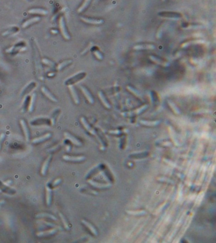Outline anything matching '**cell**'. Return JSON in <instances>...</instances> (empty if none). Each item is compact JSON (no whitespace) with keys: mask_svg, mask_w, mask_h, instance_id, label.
I'll list each match as a JSON object with an SVG mask.
<instances>
[{"mask_svg":"<svg viewBox=\"0 0 216 243\" xmlns=\"http://www.w3.org/2000/svg\"><path fill=\"white\" fill-rule=\"evenodd\" d=\"M157 180H158V181H162V182H168V183H171V184H174L173 181H172L171 179H168L167 177H161L160 178L158 177Z\"/></svg>","mask_w":216,"mask_h":243,"instance_id":"bcb514c9","label":"cell"},{"mask_svg":"<svg viewBox=\"0 0 216 243\" xmlns=\"http://www.w3.org/2000/svg\"><path fill=\"white\" fill-rule=\"evenodd\" d=\"M41 18L40 16H34V17H32L31 18H29L27 21H25L24 23L22 24V27L23 28H26V27H28L29 26H30L31 25L33 24H35L36 22H38L40 21Z\"/></svg>","mask_w":216,"mask_h":243,"instance_id":"603a6c76","label":"cell"},{"mask_svg":"<svg viewBox=\"0 0 216 243\" xmlns=\"http://www.w3.org/2000/svg\"><path fill=\"white\" fill-rule=\"evenodd\" d=\"M109 133L112 134H121V132L119 130H115V131H110Z\"/></svg>","mask_w":216,"mask_h":243,"instance_id":"681fc988","label":"cell"},{"mask_svg":"<svg viewBox=\"0 0 216 243\" xmlns=\"http://www.w3.org/2000/svg\"><path fill=\"white\" fill-rule=\"evenodd\" d=\"M169 131H170V135H171V136H174V137H172V141H174V142L175 143V144L178 145V142L177 140H176V137H175L176 134H175V133H174V132L173 131V129H172V127H169Z\"/></svg>","mask_w":216,"mask_h":243,"instance_id":"7bdbcfd3","label":"cell"},{"mask_svg":"<svg viewBox=\"0 0 216 243\" xmlns=\"http://www.w3.org/2000/svg\"><path fill=\"white\" fill-rule=\"evenodd\" d=\"M167 1V0H162V1H163V2H165V1Z\"/></svg>","mask_w":216,"mask_h":243,"instance_id":"9f6ffc18","label":"cell"},{"mask_svg":"<svg viewBox=\"0 0 216 243\" xmlns=\"http://www.w3.org/2000/svg\"><path fill=\"white\" fill-rule=\"evenodd\" d=\"M156 47L154 44H147V43L136 44L133 47V49L135 50H153Z\"/></svg>","mask_w":216,"mask_h":243,"instance_id":"4fadbf2b","label":"cell"},{"mask_svg":"<svg viewBox=\"0 0 216 243\" xmlns=\"http://www.w3.org/2000/svg\"><path fill=\"white\" fill-rule=\"evenodd\" d=\"M52 201V189L49 184L46 186V203L49 206L51 205Z\"/></svg>","mask_w":216,"mask_h":243,"instance_id":"e0dca14e","label":"cell"},{"mask_svg":"<svg viewBox=\"0 0 216 243\" xmlns=\"http://www.w3.org/2000/svg\"><path fill=\"white\" fill-rule=\"evenodd\" d=\"M93 46H94L93 42H90V43H89V45L88 46V47L86 48L85 49H84V51H83L81 53V55H84L85 53H87L88 51H89V49H91L93 48Z\"/></svg>","mask_w":216,"mask_h":243,"instance_id":"f6af8a7d","label":"cell"},{"mask_svg":"<svg viewBox=\"0 0 216 243\" xmlns=\"http://www.w3.org/2000/svg\"><path fill=\"white\" fill-rule=\"evenodd\" d=\"M60 109H56L53 111V112L52 113L51 118L49 119L51 125H54L55 124L56 118H57V116H58V115L60 114Z\"/></svg>","mask_w":216,"mask_h":243,"instance_id":"74e56055","label":"cell"},{"mask_svg":"<svg viewBox=\"0 0 216 243\" xmlns=\"http://www.w3.org/2000/svg\"><path fill=\"white\" fill-rule=\"evenodd\" d=\"M86 75V73L84 72H79L77 74H75V75L71 76V77L67 79L64 81V84L65 86H69V85H74L75 83L79 82L81 80L84 79Z\"/></svg>","mask_w":216,"mask_h":243,"instance_id":"7a4b0ae2","label":"cell"},{"mask_svg":"<svg viewBox=\"0 0 216 243\" xmlns=\"http://www.w3.org/2000/svg\"><path fill=\"white\" fill-rule=\"evenodd\" d=\"M205 41L204 40L199 39V40H191V41H188L187 42H184L183 44H182L181 48H187L188 46H191L192 44H200V43H204Z\"/></svg>","mask_w":216,"mask_h":243,"instance_id":"1f68e13d","label":"cell"},{"mask_svg":"<svg viewBox=\"0 0 216 243\" xmlns=\"http://www.w3.org/2000/svg\"><path fill=\"white\" fill-rule=\"evenodd\" d=\"M4 184H5V185H6V186H9L10 185H11V184H12V181H6V182H5V183H4Z\"/></svg>","mask_w":216,"mask_h":243,"instance_id":"f5cc1de1","label":"cell"},{"mask_svg":"<svg viewBox=\"0 0 216 243\" xmlns=\"http://www.w3.org/2000/svg\"><path fill=\"white\" fill-rule=\"evenodd\" d=\"M80 89L81 90L82 92L83 93V94L84 95V96L86 97V99L88 101V102L89 103H91V104H93L95 102L94 98L93 97V96L91 94V93L90 92V91H89V89L84 86H80Z\"/></svg>","mask_w":216,"mask_h":243,"instance_id":"7c38bea8","label":"cell"},{"mask_svg":"<svg viewBox=\"0 0 216 243\" xmlns=\"http://www.w3.org/2000/svg\"><path fill=\"white\" fill-rule=\"evenodd\" d=\"M159 120H140L139 123L141 125H143L145 126H148V127H155V126L158 125L160 124Z\"/></svg>","mask_w":216,"mask_h":243,"instance_id":"4316f807","label":"cell"},{"mask_svg":"<svg viewBox=\"0 0 216 243\" xmlns=\"http://www.w3.org/2000/svg\"><path fill=\"white\" fill-rule=\"evenodd\" d=\"M62 182V179L61 178H58V179H56V180L52 182V184H51V186L52 188H55L56 186H58L59 184H61V182Z\"/></svg>","mask_w":216,"mask_h":243,"instance_id":"ee69618b","label":"cell"},{"mask_svg":"<svg viewBox=\"0 0 216 243\" xmlns=\"http://www.w3.org/2000/svg\"><path fill=\"white\" fill-rule=\"evenodd\" d=\"M81 222L83 224H84L86 227H87L89 231L91 232V233L93 235H98V231L96 230V229L94 225H93L91 223H89V222L85 220H82Z\"/></svg>","mask_w":216,"mask_h":243,"instance_id":"83f0119b","label":"cell"},{"mask_svg":"<svg viewBox=\"0 0 216 243\" xmlns=\"http://www.w3.org/2000/svg\"><path fill=\"white\" fill-rule=\"evenodd\" d=\"M28 13L30 14H35V15H45L48 13V10L45 9H43L40 8H34L30 9L28 10Z\"/></svg>","mask_w":216,"mask_h":243,"instance_id":"d4e9b609","label":"cell"},{"mask_svg":"<svg viewBox=\"0 0 216 243\" xmlns=\"http://www.w3.org/2000/svg\"><path fill=\"white\" fill-rule=\"evenodd\" d=\"M20 124H21V127L23 130V132H24L26 142H29L30 141V132H29V129L27 123H26V122L24 119H21V120H20Z\"/></svg>","mask_w":216,"mask_h":243,"instance_id":"8fae6325","label":"cell"},{"mask_svg":"<svg viewBox=\"0 0 216 243\" xmlns=\"http://www.w3.org/2000/svg\"><path fill=\"white\" fill-rule=\"evenodd\" d=\"M167 103H168V105L169 106V107H170L172 109V112H173L175 114H176V115L180 114V113H181L180 110H179V108L178 107L177 105H176L173 101L169 100V101H167Z\"/></svg>","mask_w":216,"mask_h":243,"instance_id":"d590c367","label":"cell"},{"mask_svg":"<svg viewBox=\"0 0 216 243\" xmlns=\"http://www.w3.org/2000/svg\"><path fill=\"white\" fill-rule=\"evenodd\" d=\"M45 223L46 224H47V225H48L49 226H50V227H54V228H56V227H58L57 225H55V224H51V223H50V222H45Z\"/></svg>","mask_w":216,"mask_h":243,"instance_id":"f907efd6","label":"cell"},{"mask_svg":"<svg viewBox=\"0 0 216 243\" xmlns=\"http://www.w3.org/2000/svg\"><path fill=\"white\" fill-rule=\"evenodd\" d=\"M81 21L87 24H93V25H100L104 23V21L103 19H98L91 17H86V16H81Z\"/></svg>","mask_w":216,"mask_h":243,"instance_id":"ba28073f","label":"cell"},{"mask_svg":"<svg viewBox=\"0 0 216 243\" xmlns=\"http://www.w3.org/2000/svg\"><path fill=\"white\" fill-rule=\"evenodd\" d=\"M158 14L159 16L164 18H168L171 20H179L181 18V15L178 13L162 12H159Z\"/></svg>","mask_w":216,"mask_h":243,"instance_id":"8992f818","label":"cell"},{"mask_svg":"<svg viewBox=\"0 0 216 243\" xmlns=\"http://www.w3.org/2000/svg\"><path fill=\"white\" fill-rule=\"evenodd\" d=\"M19 31V28L18 27L14 26V27H12L7 29L4 32H3L2 36H8L12 35V34H15V33L18 32Z\"/></svg>","mask_w":216,"mask_h":243,"instance_id":"f546056e","label":"cell"},{"mask_svg":"<svg viewBox=\"0 0 216 243\" xmlns=\"http://www.w3.org/2000/svg\"><path fill=\"white\" fill-rule=\"evenodd\" d=\"M58 230L56 228L50 229V230L47 231H41L38 233H36V235L39 238H45V237H48V236L53 235L55 234L56 232H57Z\"/></svg>","mask_w":216,"mask_h":243,"instance_id":"d6986e66","label":"cell"},{"mask_svg":"<svg viewBox=\"0 0 216 243\" xmlns=\"http://www.w3.org/2000/svg\"><path fill=\"white\" fill-rule=\"evenodd\" d=\"M91 1L92 0H84L82 5L77 9V12L81 13L84 12V10H86L87 9L88 6H89V5H90Z\"/></svg>","mask_w":216,"mask_h":243,"instance_id":"8d00e7d4","label":"cell"},{"mask_svg":"<svg viewBox=\"0 0 216 243\" xmlns=\"http://www.w3.org/2000/svg\"><path fill=\"white\" fill-rule=\"evenodd\" d=\"M92 51L97 59L99 60H101L104 59V56H103V54L99 50H98L97 49H95L94 50H93Z\"/></svg>","mask_w":216,"mask_h":243,"instance_id":"b9f144b4","label":"cell"},{"mask_svg":"<svg viewBox=\"0 0 216 243\" xmlns=\"http://www.w3.org/2000/svg\"><path fill=\"white\" fill-rule=\"evenodd\" d=\"M64 137L66 139H67V140L70 141L75 146H82V142L77 138H76L75 136L72 135L71 134H70L69 132H64Z\"/></svg>","mask_w":216,"mask_h":243,"instance_id":"30bf717a","label":"cell"},{"mask_svg":"<svg viewBox=\"0 0 216 243\" xmlns=\"http://www.w3.org/2000/svg\"><path fill=\"white\" fill-rule=\"evenodd\" d=\"M98 98H99V99H100V101H101L102 104L104 105L105 107L107 108V109H110L111 108V105L110 104V103L108 101L107 98H106V97L104 94V92H103L101 91H98Z\"/></svg>","mask_w":216,"mask_h":243,"instance_id":"cb8c5ba5","label":"cell"},{"mask_svg":"<svg viewBox=\"0 0 216 243\" xmlns=\"http://www.w3.org/2000/svg\"><path fill=\"white\" fill-rule=\"evenodd\" d=\"M72 64V60H65L63 62L60 63V64L57 65L56 68L58 71H61L63 69H64L65 68H66L67 66H68L69 65H70Z\"/></svg>","mask_w":216,"mask_h":243,"instance_id":"836d02e7","label":"cell"},{"mask_svg":"<svg viewBox=\"0 0 216 243\" xmlns=\"http://www.w3.org/2000/svg\"><path fill=\"white\" fill-rule=\"evenodd\" d=\"M51 136H52L51 133L49 132V133H47V134H45L44 136H40V137L37 138L33 139L31 141V142H32V144H39V143L44 142L46 140H48V139H49V138H51Z\"/></svg>","mask_w":216,"mask_h":243,"instance_id":"ac0fdd59","label":"cell"},{"mask_svg":"<svg viewBox=\"0 0 216 243\" xmlns=\"http://www.w3.org/2000/svg\"><path fill=\"white\" fill-rule=\"evenodd\" d=\"M52 158V156L51 155H49L46 159H45V162L43 163V166L41 167V174L42 175L45 176L46 175V173H47V170H48V166L49 165V163L51 162V159Z\"/></svg>","mask_w":216,"mask_h":243,"instance_id":"ffe728a7","label":"cell"},{"mask_svg":"<svg viewBox=\"0 0 216 243\" xmlns=\"http://www.w3.org/2000/svg\"><path fill=\"white\" fill-rule=\"evenodd\" d=\"M148 107V105H143L141 107H139L137 109L134 110L132 111H128V112H124L121 113V115L124 116V117H132V116H134L136 115H138L141 114V113L145 111Z\"/></svg>","mask_w":216,"mask_h":243,"instance_id":"3957f363","label":"cell"},{"mask_svg":"<svg viewBox=\"0 0 216 243\" xmlns=\"http://www.w3.org/2000/svg\"><path fill=\"white\" fill-rule=\"evenodd\" d=\"M80 120H81V124H82L83 126H84V127L86 129V131H88L92 135L95 136L96 138L97 139V140L98 141V142L99 143V145H100V147H99V148H100L101 150H102V151L105 150V146L104 145V143L103 142L101 139L98 136V134H97V132H96V131H95V129L93 128L89 124V123L87 122L86 119L84 117V116H82V117L80 118Z\"/></svg>","mask_w":216,"mask_h":243,"instance_id":"6da1fadb","label":"cell"},{"mask_svg":"<svg viewBox=\"0 0 216 243\" xmlns=\"http://www.w3.org/2000/svg\"><path fill=\"white\" fill-rule=\"evenodd\" d=\"M68 88L74 103L76 105H79V103H80V99H79L78 93L77 91H76V89L74 86V85H69L68 86Z\"/></svg>","mask_w":216,"mask_h":243,"instance_id":"2e32d148","label":"cell"},{"mask_svg":"<svg viewBox=\"0 0 216 243\" xmlns=\"http://www.w3.org/2000/svg\"><path fill=\"white\" fill-rule=\"evenodd\" d=\"M30 124L32 125H34V126L41 125H50L51 123L49 118L38 117V118H35L34 119L31 120L30 121Z\"/></svg>","mask_w":216,"mask_h":243,"instance_id":"52a82bcc","label":"cell"},{"mask_svg":"<svg viewBox=\"0 0 216 243\" xmlns=\"http://www.w3.org/2000/svg\"><path fill=\"white\" fill-rule=\"evenodd\" d=\"M60 148V144H58V145H56V146H54L53 148L49 149H48V151H49V152H52V151L55 152V151H57V149H59Z\"/></svg>","mask_w":216,"mask_h":243,"instance_id":"c3c4849f","label":"cell"},{"mask_svg":"<svg viewBox=\"0 0 216 243\" xmlns=\"http://www.w3.org/2000/svg\"><path fill=\"white\" fill-rule=\"evenodd\" d=\"M88 181L89 184L92 185L93 186H94L95 188H99V189L108 188L110 187H111V186H112L110 184H102V183H98L97 182H95L94 181H93V180H91V179L88 180Z\"/></svg>","mask_w":216,"mask_h":243,"instance_id":"484cf974","label":"cell"},{"mask_svg":"<svg viewBox=\"0 0 216 243\" xmlns=\"http://www.w3.org/2000/svg\"><path fill=\"white\" fill-rule=\"evenodd\" d=\"M36 83L34 81H32L29 82L28 84L26 85L25 87L23 88L22 91L21 92V96H24L27 95L30 92H31L33 89H34L36 87Z\"/></svg>","mask_w":216,"mask_h":243,"instance_id":"5bb4252c","label":"cell"},{"mask_svg":"<svg viewBox=\"0 0 216 243\" xmlns=\"http://www.w3.org/2000/svg\"><path fill=\"white\" fill-rule=\"evenodd\" d=\"M30 98H31V96H28V95H25L24 100H23V102H22V108H21V112L22 113H24L26 111L27 108H28L29 105Z\"/></svg>","mask_w":216,"mask_h":243,"instance_id":"e575fe53","label":"cell"},{"mask_svg":"<svg viewBox=\"0 0 216 243\" xmlns=\"http://www.w3.org/2000/svg\"><path fill=\"white\" fill-rule=\"evenodd\" d=\"M55 73L54 72V73H49V74H48V77H53V76H55Z\"/></svg>","mask_w":216,"mask_h":243,"instance_id":"db71d44e","label":"cell"},{"mask_svg":"<svg viewBox=\"0 0 216 243\" xmlns=\"http://www.w3.org/2000/svg\"><path fill=\"white\" fill-rule=\"evenodd\" d=\"M125 212L129 215H141L146 214V211L141 209V210H137V211H132V210H126Z\"/></svg>","mask_w":216,"mask_h":243,"instance_id":"60d3db41","label":"cell"},{"mask_svg":"<svg viewBox=\"0 0 216 243\" xmlns=\"http://www.w3.org/2000/svg\"><path fill=\"white\" fill-rule=\"evenodd\" d=\"M126 88H127V89L128 90V91L129 92H131L132 94H133L136 96V97H137L138 98L140 99H143V96L141 94V92H139V91H138V90L136 89H135L134 88L132 87V86H127V87H126Z\"/></svg>","mask_w":216,"mask_h":243,"instance_id":"d6a6232c","label":"cell"},{"mask_svg":"<svg viewBox=\"0 0 216 243\" xmlns=\"http://www.w3.org/2000/svg\"><path fill=\"white\" fill-rule=\"evenodd\" d=\"M42 62L45 65H47L49 67H51L52 68H55L56 67V64H55V62H54L53 61L50 60H49L48 58H43L42 60Z\"/></svg>","mask_w":216,"mask_h":243,"instance_id":"f35d334b","label":"cell"},{"mask_svg":"<svg viewBox=\"0 0 216 243\" xmlns=\"http://www.w3.org/2000/svg\"><path fill=\"white\" fill-rule=\"evenodd\" d=\"M149 59L151 61H152L155 64L159 65H161L162 66H164V67H168L169 66V63L166 62L164 60H162L160 58H158L157 56H154V55H149L148 56Z\"/></svg>","mask_w":216,"mask_h":243,"instance_id":"9c48e42d","label":"cell"},{"mask_svg":"<svg viewBox=\"0 0 216 243\" xmlns=\"http://www.w3.org/2000/svg\"><path fill=\"white\" fill-rule=\"evenodd\" d=\"M25 43L24 41L19 42L16 44L13 45L11 47H10L5 49V52L8 53V54H15L18 52L22 50V49L25 48Z\"/></svg>","mask_w":216,"mask_h":243,"instance_id":"277c9868","label":"cell"},{"mask_svg":"<svg viewBox=\"0 0 216 243\" xmlns=\"http://www.w3.org/2000/svg\"><path fill=\"white\" fill-rule=\"evenodd\" d=\"M51 32L53 33V34H57V33H58L57 30H54V29L53 30H51Z\"/></svg>","mask_w":216,"mask_h":243,"instance_id":"11a10c76","label":"cell"},{"mask_svg":"<svg viewBox=\"0 0 216 243\" xmlns=\"http://www.w3.org/2000/svg\"><path fill=\"white\" fill-rule=\"evenodd\" d=\"M71 145H70V144L66 145V150H67V152H70V151H71Z\"/></svg>","mask_w":216,"mask_h":243,"instance_id":"816d5d0a","label":"cell"},{"mask_svg":"<svg viewBox=\"0 0 216 243\" xmlns=\"http://www.w3.org/2000/svg\"><path fill=\"white\" fill-rule=\"evenodd\" d=\"M59 217H60V219H61V220H62V222L63 223V225H64V228L66 229V230H67V231L70 230V225L69 224V222L67 221V218H65V216L64 215H63L62 214H61V213H60V214H59Z\"/></svg>","mask_w":216,"mask_h":243,"instance_id":"ab89813d","label":"cell"},{"mask_svg":"<svg viewBox=\"0 0 216 243\" xmlns=\"http://www.w3.org/2000/svg\"><path fill=\"white\" fill-rule=\"evenodd\" d=\"M59 27H60V31H61L63 37H64L66 40L71 39V36H70L69 33L68 32L67 26H66V24H65V18L63 16H60V18L59 19Z\"/></svg>","mask_w":216,"mask_h":243,"instance_id":"5b68a950","label":"cell"},{"mask_svg":"<svg viewBox=\"0 0 216 243\" xmlns=\"http://www.w3.org/2000/svg\"><path fill=\"white\" fill-rule=\"evenodd\" d=\"M0 191L9 194H14L16 192V191L14 189L10 188L9 186L5 185L1 181H0Z\"/></svg>","mask_w":216,"mask_h":243,"instance_id":"44dd1931","label":"cell"},{"mask_svg":"<svg viewBox=\"0 0 216 243\" xmlns=\"http://www.w3.org/2000/svg\"><path fill=\"white\" fill-rule=\"evenodd\" d=\"M36 96L37 94L36 93H33L32 96H31V98H30V101H29V105L28 106V111L29 113H32L34 110V105L36 103Z\"/></svg>","mask_w":216,"mask_h":243,"instance_id":"f1b7e54d","label":"cell"},{"mask_svg":"<svg viewBox=\"0 0 216 243\" xmlns=\"http://www.w3.org/2000/svg\"><path fill=\"white\" fill-rule=\"evenodd\" d=\"M5 138V134H4V133H1V134H0V150H1V149L3 142V141H4Z\"/></svg>","mask_w":216,"mask_h":243,"instance_id":"7dc6e473","label":"cell"},{"mask_svg":"<svg viewBox=\"0 0 216 243\" xmlns=\"http://www.w3.org/2000/svg\"><path fill=\"white\" fill-rule=\"evenodd\" d=\"M41 91L43 92V94H44L48 98L50 99L51 101H53L55 103L58 102V99H56L55 96L49 91V89L48 88H46V87H45V86H43V87L41 88Z\"/></svg>","mask_w":216,"mask_h":243,"instance_id":"7402d4cb","label":"cell"},{"mask_svg":"<svg viewBox=\"0 0 216 243\" xmlns=\"http://www.w3.org/2000/svg\"><path fill=\"white\" fill-rule=\"evenodd\" d=\"M63 159L65 161L72 162H80L84 161L86 159V157L84 156H69V155H64Z\"/></svg>","mask_w":216,"mask_h":243,"instance_id":"9a60e30c","label":"cell"},{"mask_svg":"<svg viewBox=\"0 0 216 243\" xmlns=\"http://www.w3.org/2000/svg\"><path fill=\"white\" fill-rule=\"evenodd\" d=\"M36 217L38 218H49L55 221H58V218H56L54 215L51 214H49L48 213H39V214L36 215Z\"/></svg>","mask_w":216,"mask_h":243,"instance_id":"4dcf8cb0","label":"cell"}]
</instances>
